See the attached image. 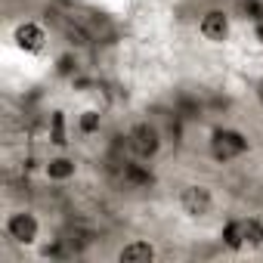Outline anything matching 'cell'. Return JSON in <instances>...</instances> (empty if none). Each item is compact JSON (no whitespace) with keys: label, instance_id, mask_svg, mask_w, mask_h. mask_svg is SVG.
Instances as JSON below:
<instances>
[{"label":"cell","instance_id":"6da1fadb","mask_svg":"<svg viewBox=\"0 0 263 263\" xmlns=\"http://www.w3.org/2000/svg\"><path fill=\"white\" fill-rule=\"evenodd\" d=\"M248 152V140L238 134V130H214V137H211V155L217 161H232L238 155Z\"/></svg>","mask_w":263,"mask_h":263},{"label":"cell","instance_id":"7a4b0ae2","mask_svg":"<svg viewBox=\"0 0 263 263\" xmlns=\"http://www.w3.org/2000/svg\"><path fill=\"white\" fill-rule=\"evenodd\" d=\"M127 146L134 149L137 158H155L158 149H161V137H158V130H155L149 121H140V124L127 134Z\"/></svg>","mask_w":263,"mask_h":263},{"label":"cell","instance_id":"3957f363","mask_svg":"<svg viewBox=\"0 0 263 263\" xmlns=\"http://www.w3.org/2000/svg\"><path fill=\"white\" fill-rule=\"evenodd\" d=\"M7 235L13 241H19V245H31L37 238V220H34V214H28V211L13 214L7 220Z\"/></svg>","mask_w":263,"mask_h":263},{"label":"cell","instance_id":"277c9868","mask_svg":"<svg viewBox=\"0 0 263 263\" xmlns=\"http://www.w3.org/2000/svg\"><path fill=\"white\" fill-rule=\"evenodd\" d=\"M201 37L204 41H211V44H223L226 37H229V16L223 13V10H208L204 16H201Z\"/></svg>","mask_w":263,"mask_h":263},{"label":"cell","instance_id":"5b68a950","mask_svg":"<svg viewBox=\"0 0 263 263\" xmlns=\"http://www.w3.org/2000/svg\"><path fill=\"white\" fill-rule=\"evenodd\" d=\"M180 204H183V211L189 217H204V214H211L214 198H211V192L204 186H186L183 195H180Z\"/></svg>","mask_w":263,"mask_h":263},{"label":"cell","instance_id":"8992f818","mask_svg":"<svg viewBox=\"0 0 263 263\" xmlns=\"http://www.w3.org/2000/svg\"><path fill=\"white\" fill-rule=\"evenodd\" d=\"M16 47L19 50H25V53H37L41 47H44V41H47V34H44V28L41 25H34V22H22L19 28H16Z\"/></svg>","mask_w":263,"mask_h":263},{"label":"cell","instance_id":"52a82bcc","mask_svg":"<svg viewBox=\"0 0 263 263\" xmlns=\"http://www.w3.org/2000/svg\"><path fill=\"white\" fill-rule=\"evenodd\" d=\"M118 260L121 263H152L155 260V248L149 245V241H130V245H124L121 251H118Z\"/></svg>","mask_w":263,"mask_h":263},{"label":"cell","instance_id":"ba28073f","mask_svg":"<svg viewBox=\"0 0 263 263\" xmlns=\"http://www.w3.org/2000/svg\"><path fill=\"white\" fill-rule=\"evenodd\" d=\"M47 177L50 180H68V177H74V161L71 158H53L47 164Z\"/></svg>","mask_w":263,"mask_h":263},{"label":"cell","instance_id":"9c48e42d","mask_svg":"<svg viewBox=\"0 0 263 263\" xmlns=\"http://www.w3.org/2000/svg\"><path fill=\"white\" fill-rule=\"evenodd\" d=\"M241 238H245V245L260 248L263 245V223L260 220H241Z\"/></svg>","mask_w":263,"mask_h":263},{"label":"cell","instance_id":"30bf717a","mask_svg":"<svg viewBox=\"0 0 263 263\" xmlns=\"http://www.w3.org/2000/svg\"><path fill=\"white\" fill-rule=\"evenodd\" d=\"M124 177H127L130 186H149V183H152V177H149L146 171H140L137 164H127V167H124Z\"/></svg>","mask_w":263,"mask_h":263},{"label":"cell","instance_id":"8fae6325","mask_svg":"<svg viewBox=\"0 0 263 263\" xmlns=\"http://www.w3.org/2000/svg\"><path fill=\"white\" fill-rule=\"evenodd\" d=\"M223 238H226V245H229L232 251H238V248L245 245V238H241V220H238V223H229V226L223 229Z\"/></svg>","mask_w":263,"mask_h":263},{"label":"cell","instance_id":"7c38bea8","mask_svg":"<svg viewBox=\"0 0 263 263\" xmlns=\"http://www.w3.org/2000/svg\"><path fill=\"white\" fill-rule=\"evenodd\" d=\"M96 127H99V115L96 111H84L81 115V130H84V134H93Z\"/></svg>","mask_w":263,"mask_h":263},{"label":"cell","instance_id":"4fadbf2b","mask_svg":"<svg viewBox=\"0 0 263 263\" xmlns=\"http://www.w3.org/2000/svg\"><path fill=\"white\" fill-rule=\"evenodd\" d=\"M254 34H257V41L263 44V22H257V28H254Z\"/></svg>","mask_w":263,"mask_h":263},{"label":"cell","instance_id":"5bb4252c","mask_svg":"<svg viewBox=\"0 0 263 263\" xmlns=\"http://www.w3.org/2000/svg\"><path fill=\"white\" fill-rule=\"evenodd\" d=\"M257 99H260V105H263V78H260V84H257Z\"/></svg>","mask_w":263,"mask_h":263}]
</instances>
